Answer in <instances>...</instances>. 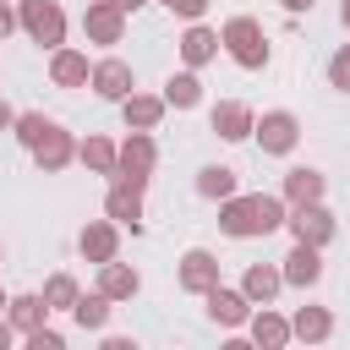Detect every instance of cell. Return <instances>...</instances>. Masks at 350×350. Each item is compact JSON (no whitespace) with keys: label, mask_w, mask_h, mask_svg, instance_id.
Listing matches in <instances>:
<instances>
[{"label":"cell","mask_w":350,"mask_h":350,"mask_svg":"<svg viewBox=\"0 0 350 350\" xmlns=\"http://www.w3.org/2000/svg\"><path fill=\"white\" fill-rule=\"evenodd\" d=\"M77 164L93 170V175H115V164H120V142H109V137H82V142H77Z\"/></svg>","instance_id":"cell-22"},{"label":"cell","mask_w":350,"mask_h":350,"mask_svg":"<svg viewBox=\"0 0 350 350\" xmlns=\"http://www.w3.org/2000/svg\"><path fill=\"white\" fill-rule=\"evenodd\" d=\"M279 5H284V11H312L317 0H279Z\"/></svg>","instance_id":"cell-36"},{"label":"cell","mask_w":350,"mask_h":350,"mask_svg":"<svg viewBox=\"0 0 350 350\" xmlns=\"http://www.w3.org/2000/svg\"><path fill=\"white\" fill-rule=\"evenodd\" d=\"M164 109H170L164 93H126V98H120V115H126L131 131H153V126L164 120Z\"/></svg>","instance_id":"cell-20"},{"label":"cell","mask_w":350,"mask_h":350,"mask_svg":"<svg viewBox=\"0 0 350 350\" xmlns=\"http://www.w3.org/2000/svg\"><path fill=\"white\" fill-rule=\"evenodd\" d=\"M328 88L350 93V44H339V49H334V60H328Z\"/></svg>","instance_id":"cell-31"},{"label":"cell","mask_w":350,"mask_h":350,"mask_svg":"<svg viewBox=\"0 0 350 350\" xmlns=\"http://www.w3.org/2000/svg\"><path fill=\"white\" fill-rule=\"evenodd\" d=\"M104 213H109L115 224H126L131 235H142V191H137V186L109 180V191H104Z\"/></svg>","instance_id":"cell-16"},{"label":"cell","mask_w":350,"mask_h":350,"mask_svg":"<svg viewBox=\"0 0 350 350\" xmlns=\"http://www.w3.org/2000/svg\"><path fill=\"white\" fill-rule=\"evenodd\" d=\"M339 22H345V27H350V0H345V5H339Z\"/></svg>","instance_id":"cell-38"},{"label":"cell","mask_w":350,"mask_h":350,"mask_svg":"<svg viewBox=\"0 0 350 350\" xmlns=\"http://www.w3.org/2000/svg\"><path fill=\"white\" fill-rule=\"evenodd\" d=\"M164 104H170V109H197V104H202V82H197L191 66L175 71V77L164 82Z\"/></svg>","instance_id":"cell-26"},{"label":"cell","mask_w":350,"mask_h":350,"mask_svg":"<svg viewBox=\"0 0 350 350\" xmlns=\"http://www.w3.org/2000/svg\"><path fill=\"white\" fill-rule=\"evenodd\" d=\"M11 126H16V109H11L5 98H0V131H11Z\"/></svg>","instance_id":"cell-34"},{"label":"cell","mask_w":350,"mask_h":350,"mask_svg":"<svg viewBox=\"0 0 350 350\" xmlns=\"http://www.w3.org/2000/svg\"><path fill=\"white\" fill-rule=\"evenodd\" d=\"M5 317H11V328H16L22 339H27L33 328H44V317H49V301H44V290H38V295H11Z\"/></svg>","instance_id":"cell-24"},{"label":"cell","mask_w":350,"mask_h":350,"mask_svg":"<svg viewBox=\"0 0 350 350\" xmlns=\"http://www.w3.org/2000/svg\"><path fill=\"white\" fill-rule=\"evenodd\" d=\"M323 191H328V180H323V170H312V164H295V170H284V202L290 208H301V202H323Z\"/></svg>","instance_id":"cell-18"},{"label":"cell","mask_w":350,"mask_h":350,"mask_svg":"<svg viewBox=\"0 0 350 350\" xmlns=\"http://www.w3.org/2000/svg\"><path fill=\"white\" fill-rule=\"evenodd\" d=\"M219 49H224V44H219V33H213V27H202V22H191V27L180 33V60H186L191 71H197V66H208Z\"/></svg>","instance_id":"cell-21"},{"label":"cell","mask_w":350,"mask_h":350,"mask_svg":"<svg viewBox=\"0 0 350 350\" xmlns=\"http://www.w3.org/2000/svg\"><path fill=\"white\" fill-rule=\"evenodd\" d=\"M290 334H295V339H306V345H323V339L334 334V312H328V306H295Z\"/></svg>","instance_id":"cell-25"},{"label":"cell","mask_w":350,"mask_h":350,"mask_svg":"<svg viewBox=\"0 0 350 350\" xmlns=\"http://www.w3.org/2000/svg\"><path fill=\"white\" fill-rule=\"evenodd\" d=\"M153 164H159V142H153V131H131V137L120 142V164H115V175H109V180L148 191V180H153Z\"/></svg>","instance_id":"cell-3"},{"label":"cell","mask_w":350,"mask_h":350,"mask_svg":"<svg viewBox=\"0 0 350 350\" xmlns=\"http://www.w3.org/2000/svg\"><path fill=\"white\" fill-rule=\"evenodd\" d=\"M284 224H290V235H295V241H306V246H328V241H334V230H339V224H334V213H328L323 202H301V208H290V219H284Z\"/></svg>","instance_id":"cell-6"},{"label":"cell","mask_w":350,"mask_h":350,"mask_svg":"<svg viewBox=\"0 0 350 350\" xmlns=\"http://www.w3.org/2000/svg\"><path fill=\"white\" fill-rule=\"evenodd\" d=\"M241 290H246V301H252V306H273V301H279V290H284V273H279L273 262H252V268L241 273Z\"/></svg>","instance_id":"cell-19"},{"label":"cell","mask_w":350,"mask_h":350,"mask_svg":"<svg viewBox=\"0 0 350 350\" xmlns=\"http://www.w3.org/2000/svg\"><path fill=\"white\" fill-rule=\"evenodd\" d=\"M16 27H22V16H16V11H11V5L0 0V44H5V38L16 33Z\"/></svg>","instance_id":"cell-33"},{"label":"cell","mask_w":350,"mask_h":350,"mask_svg":"<svg viewBox=\"0 0 350 350\" xmlns=\"http://www.w3.org/2000/svg\"><path fill=\"white\" fill-rule=\"evenodd\" d=\"M219 44H224V55H230L235 66H246V71H262V66H268V33H262L257 16H230V22L219 27Z\"/></svg>","instance_id":"cell-2"},{"label":"cell","mask_w":350,"mask_h":350,"mask_svg":"<svg viewBox=\"0 0 350 350\" xmlns=\"http://www.w3.org/2000/svg\"><path fill=\"white\" fill-rule=\"evenodd\" d=\"M98 290H104V295H109V301H131V295H137V290H142V273H137V268H126V262H115V257H109V262H98Z\"/></svg>","instance_id":"cell-23"},{"label":"cell","mask_w":350,"mask_h":350,"mask_svg":"<svg viewBox=\"0 0 350 350\" xmlns=\"http://www.w3.org/2000/svg\"><path fill=\"white\" fill-rule=\"evenodd\" d=\"M11 339H16V328H11V317H0V350H5Z\"/></svg>","instance_id":"cell-35"},{"label":"cell","mask_w":350,"mask_h":350,"mask_svg":"<svg viewBox=\"0 0 350 350\" xmlns=\"http://www.w3.org/2000/svg\"><path fill=\"white\" fill-rule=\"evenodd\" d=\"M44 301H49V312H71V306L82 301V284H77L71 273H49V279H44Z\"/></svg>","instance_id":"cell-29"},{"label":"cell","mask_w":350,"mask_h":350,"mask_svg":"<svg viewBox=\"0 0 350 350\" xmlns=\"http://www.w3.org/2000/svg\"><path fill=\"white\" fill-rule=\"evenodd\" d=\"M27 345H33V350H60V345H66V334L44 323V328H33V334H27Z\"/></svg>","instance_id":"cell-32"},{"label":"cell","mask_w":350,"mask_h":350,"mask_svg":"<svg viewBox=\"0 0 350 350\" xmlns=\"http://www.w3.org/2000/svg\"><path fill=\"white\" fill-rule=\"evenodd\" d=\"M109 312H115V301L104 295V290H93V295H82L77 306H71V317H77V328H109Z\"/></svg>","instance_id":"cell-28"},{"label":"cell","mask_w":350,"mask_h":350,"mask_svg":"<svg viewBox=\"0 0 350 350\" xmlns=\"http://www.w3.org/2000/svg\"><path fill=\"white\" fill-rule=\"evenodd\" d=\"M82 33H88V44H120V38H126V11L109 5V0H88Z\"/></svg>","instance_id":"cell-9"},{"label":"cell","mask_w":350,"mask_h":350,"mask_svg":"<svg viewBox=\"0 0 350 350\" xmlns=\"http://www.w3.org/2000/svg\"><path fill=\"white\" fill-rule=\"evenodd\" d=\"M5 306H11V295H5V290H0V317H5Z\"/></svg>","instance_id":"cell-39"},{"label":"cell","mask_w":350,"mask_h":350,"mask_svg":"<svg viewBox=\"0 0 350 350\" xmlns=\"http://www.w3.org/2000/svg\"><path fill=\"white\" fill-rule=\"evenodd\" d=\"M252 137H257V148H262V153L284 159V153H295V142H301V120H295L290 109H268V115L252 126Z\"/></svg>","instance_id":"cell-5"},{"label":"cell","mask_w":350,"mask_h":350,"mask_svg":"<svg viewBox=\"0 0 350 350\" xmlns=\"http://www.w3.org/2000/svg\"><path fill=\"white\" fill-rule=\"evenodd\" d=\"M208 126H213V137H224V142H246L252 126H257V115H252L241 98H224V104L208 109Z\"/></svg>","instance_id":"cell-11"},{"label":"cell","mask_w":350,"mask_h":350,"mask_svg":"<svg viewBox=\"0 0 350 350\" xmlns=\"http://www.w3.org/2000/svg\"><path fill=\"white\" fill-rule=\"evenodd\" d=\"M208 301V317L219 323V328H246V317H252V301H246V290H230L224 279L202 295Z\"/></svg>","instance_id":"cell-10"},{"label":"cell","mask_w":350,"mask_h":350,"mask_svg":"<svg viewBox=\"0 0 350 350\" xmlns=\"http://www.w3.org/2000/svg\"><path fill=\"white\" fill-rule=\"evenodd\" d=\"M175 284H180L186 295H208V290L219 284V257L202 252V246H191V252L180 257V268H175Z\"/></svg>","instance_id":"cell-8"},{"label":"cell","mask_w":350,"mask_h":350,"mask_svg":"<svg viewBox=\"0 0 350 350\" xmlns=\"http://www.w3.org/2000/svg\"><path fill=\"white\" fill-rule=\"evenodd\" d=\"M71 159H77V142H71V131H66V126H49V131L38 137V148H33V164H38L44 175H60Z\"/></svg>","instance_id":"cell-14"},{"label":"cell","mask_w":350,"mask_h":350,"mask_svg":"<svg viewBox=\"0 0 350 350\" xmlns=\"http://www.w3.org/2000/svg\"><path fill=\"white\" fill-rule=\"evenodd\" d=\"M109 5H120V11H137V5H148V0H109Z\"/></svg>","instance_id":"cell-37"},{"label":"cell","mask_w":350,"mask_h":350,"mask_svg":"<svg viewBox=\"0 0 350 350\" xmlns=\"http://www.w3.org/2000/svg\"><path fill=\"white\" fill-rule=\"evenodd\" d=\"M77 252H82L88 262H109V257L120 252V230H115V219H88L82 235H77Z\"/></svg>","instance_id":"cell-15"},{"label":"cell","mask_w":350,"mask_h":350,"mask_svg":"<svg viewBox=\"0 0 350 350\" xmlns=\"http://www.w3.org/2000/svg\"><path fill=\"white\" fill-rule=\"evenodd\" d=\"M49 126H55V120H44L38 109H27V115H16V126H11V131H16V142H22L27 153H33V148H38V137H44Z\"/></svg>","instance_id":"cell-30"},{"label":"cell","mask_w":350,"mask_h":350,"mask_svg":"<svg viewBox=\"0 0 350 350\" xmlns=\"http://www.w3.org/2000/svg\"><path fill=\"white\" fill-rule=\"evenodd\" d=\"M93 93L109 98V104H120L126 93H137V71L120 55H104V60H93Z\"/></svg>","instance_id":"cell-7"},{"label":"cell","mask_w":350,"mask_h":350,"mask_svg":"<svg viewBox=\"0 0 350 350\" xmlns=\"http://www.w3.org/2000/svg\"><path fill=\"white\" fill-rule=\"evenodd\" d=\"M0 262H5V246H0Z\"/></svg>","instance_id":"cell-41"},{"label":"cell","mask_w":350,"mask_h":350,"mask_svg":"<svg viewBox=\"0 0 350 350\" xmlns=\"http://www.w3.org/2000/svg\"><path fill=\"white\" fill-rule=\"evenodd\" d=\"M197 197H208V202L235 197V170H230V164H208V170H197Z\"/></svg>","instance_id":"cell-27"},{"label":"cell","mask_w":350,"mask_h":350,"mask_svg":"<svg viewBox=\"0 0 350 350\" xmlns=\"http://www.w3.org/2000/svg\"><path fill=\"white\" fill-rule=\"evenodd\" d=\"M49 82H55V88H88V82H93L88 55H82V49H71V44L49 49Z\"/></svg>","instance_id":"cell-13"},{"label":"cell","mask_w":350,"mask_h":350,"mask_svg":"<svg viewBox=\"0 0 350 350\" xmlns=\"http://www.w3.org/2000/svg\"><path fill=\"white\" fill-rule=\"evenodd\" d=\"M246 334H252V345H262V350H284L295 334H290V317H279L273 306H257L252 317H246Z\"/></svg>","instance_id":"cell-17"},{"label":"cell","mask_w":350,"mask_h":350,"mask_svg":"<svg viewBox=\"0 0 350 350\" xmlns=\"http://www.w3.org/2000/svg\"><path fill=\"white\" fill-rule=\"evenodd\" d=\"M16 16H22V33L44 49H60L66 44V11L60 0H16Z\"/></svg>","instance_id":"cell-4"},{"label":"cell","mask_w":350,"mask_h":350,"mask_svg":"<svg viewBox=\"0 0 350 350\" xmlns=\"http://www.w3.org/2000/svg\"><path fill=\"white\" fill-rule=\"evenodd\" d=\"M290 219V202L284 197H268V191H235L219 202V230L230 241H252V235H273L279 224Z\"/></svg>","instance_id":"cell-1"},{"label":"cell","mask_w":350,"mask_h":350,"mask_svg":"<svg viewBox=\"0 0 350 350\" xmlns=\"http://www.w3.org/2000/svg\"><path fill=\"white\" fill-rule=\"evenodd\" d=\"M159 5H170V11H175V0H159Z\"/></svg>","instance_id":"cell-40"},{"label":"cell","mask_w":350,"mask_h":350,"mask_svg":"<svg viewBox=\"0 0 350 350\" xmlns=\"http://www.w3.org/2000/svg\"><path fill=\"white\" fill-rule=\"evenodd\" d=\"M279 273H284V284H295V290H312V284L323 279V246H306V241H295V246H290V257L279 262Z\"/></svg>","instance_id":"cell-12"}]
</instances>
